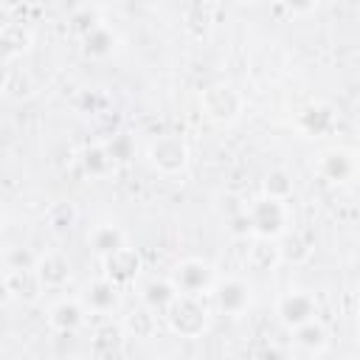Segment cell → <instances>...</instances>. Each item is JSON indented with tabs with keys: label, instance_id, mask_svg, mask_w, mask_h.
Returning <instances> with one entry per match:
<instances>
[{
	"label": "cell",
	"instance_id": "obj_1",
	"mask_svg": "<svg viewBox=\"0 0 360 360\" xmlns=\"http://www.w3.org/2000/svg\"><path fill=\"white\" fill-rule=\"evenodd\" d=\"M169 329L180 338H202V332L208 329V307L200 295H186V292H177L172 298V304L166 307L163 312Z\"/></svg>",
	"mask_w": 360,
	"mask_h": 360
},
{
	"label": "cell",
	"instance_id": "obj_2",
	"mask_svg": "<svg viewBox=\"0 0 360 360\" xmlns=\"http://www.w3.org/2000/svg\"><path fill=\"white\" fill-rule=\"evenodd\" d=\"M245 214L250 219L253 236H262V239H278L290 228L287 200H276V197L262 194L250 205H245Z\"/></svg>",
	"mask_w": 360,
	"mask_h": 360
},
{
	"label": "cell",
	"instance_id": "obj_3",
	"mask_svg": "<svg viewBox=\"0 0 360 360\" xmlns=\"http://www.w3.org/2000/svg\"><path fill=\"white\" fill-rule=\"evenodd\" d=\"M200 104H202V112L211 121L222 124V127L236 124L242 110H245V101H242L239 90L231 87V84H208V87H202Z\"/></svg>",
	"mask_w": 360,
	"mask_h": 360
},
{
	"label": "cell",
	"instance_id": "obj_4",
	"mask_svg": "<svg viewBox=\"0 0 360 360\" xmlns=\"http://www.w3.org/2000/svg\"><path fill=\"white\" fill-rule=\"evenodd\" d=\"M172 284L177 287V292H186V295H211V287L217 281V273L208 262L202 259H183L172 267Z\"/></svg>",
	"mask_w": 360,
	"mask_h": 360
},
{
	"label": "cell",
	"instance_id": "obj_5",
	"mask_svg": "<svg viewBox=\"0 0 360 360\" xmlns=\"http://www.w3.org/2000/svg\"><path fill=\"white\" fill-rule=\"evenodd\" d=\"M149 163L160 174H180L188 166V146L180 135H160L149 143Z\"/></svg>",
	"mask_w": 360,
	"mask_h": 360
},
{
	"label": "cell",
	"instance_id": "obj_6",
	"mask_svg": "<svg viewBox=\"0 0 360 360\" xmlns=\"http://www.w3.org/2000/svg\"><path fill=\"white\" fill-rule=\"evenodd\" d=\"M211 295H214V304L222 315H242L250 301H253V290L245 278L239 276H225V278H217L214 287H211Z\"/></svg>",
	"mask_w": 360,
	"mask_h": 360
},
{
	"label": "cell",
	"instance_id": "obj_7",
	"mask_svg": "<svg viewBox=\"0 0 360 360\" xmlns=\"http://www.w3.org/2000/svg\"><path fill=\"white\" fill-rule=\"evenodd\" d=\"M276 315L287 329H292V326L315 318L318 315V304L307 290H287L276 301Z\"/></svg>",
	"mask_w": 360,
	"mask_h": 360
},
{
	"label": "cell",
	"instance_id": "obj_8",
	"mask_svg": "<svg viewBox=\"0 0 360 360\" xmlns=\"http://www.w3.org/2000/svg\"><path fill=\"white\" fill-rule=\"evenodd\" d=\"M318 174L329 183H349L354 180L357 174V155L354 149H346V146H335V149H326L318 160Z\"/></svg>",
	"mask_w": 360,
	"mask_h": 360
},
{
	"label": "cell",
	"instance_id": "obj_9",
	"mask_svg": "<svg viewBox=\"0 0 360 360\" xmlns=\"http://www.w3.org/2000/svg\"><path fill=\"white\" fill-rule=\"evenodd\" d=\"M295 127L309 135V138H323L329 132H335L338 127V112L332 104H323V101H315V104H307L298 118H295Z\"/></svg>",
	"mask_w": 360,
	"mask_h": 360
},
{
	"label": "cell",
	"instance_id": "obj_10",
	"mask_svg": "<svg viewBox=\"0 0 360 360\" xmlns=\"http://www.w3.org/2000/svg\"><path fill=\"white\" fill-rule=\"evenodd\" d=\"M82 304L93 315H107V312L118 309V304H121V287L115 281H110L107 276H101V278H96V281H90L84 287Z\"/></svg>",
	"mask_w": 360,
	"mask_h": 360
},
{
	"label": "cell",
	"instance_id": "obj_11",
	"mask_svg": "<svg viewBox=\"0 0 360 360\" xmlns=\"http://www.w3.org/2000/svg\"><path fill=\"white\" fill-rule=\"evenodd\" d=\"M101 262H104V276L110 281H115L118 287L132 284L138 278V273H141V253L135 248H129V245L118 248L115 253L104 256Z\"/></svg>",
	"mask_w": 360,
	"mask_h": 360
},
{
	"label": "cell",
	"instance_id": "obj_12",
	"mask_svg": "<svg viewBox=\"0 0 360 360\" xmlns=\"http://www.w3.org/2000/svg\"><path fill=\"white\" fill-rule=\"evenodd\" d=\"M34 273L42 281V290H59V287H65L70 281V262H68L65 253L48 250L42 256H37Z\"/></svg>",
	"mask_w": 360,
	"mask_h": 360
},
{
	"label": "cell",
	"instance_id": "obj_13",
	"mask_svg": "<svg viewBox=\"0 0 360 360\" xmlns=\"http://www.w3.org/2000/svg\"><path fill=\"white\" fill-rule=\"evenodd\" d=\"M48 323L62 335H73L87 323V309L79 298H62L48 309Z\"/></svg>",
	"mask_w": 360,
	"mask_h": 360
},
{
	"label": "cell",
	"instance_id": "obj_14",
	"mask_svg": "<svg viewBox=\"0 0 360 360\" xmlns=\"http://www.w3.org/2000/svg\"><path fill=\"white\" fill-rule=\"evenodd\" d=\"M290 332H292V343L298 349H304V352H309L315 357L326 354V349H329V329H326V323L318 315L304 321V323H298V326H292Z\"/></svg>",
	"mask_w": 360,
	"mask_h": 360
},
{
	"label": "cell",
	"instance_id": "obj_15",
	"mask_svg": "<svg viewBox=\"0 0 360 360\" xmlns=\"http://www.w3.org/2000/svg\"><path fill=\"white\" fill-rule=\"evenodd\" d=\"M79 39H82V53H84L87 59H96V62L110 59V56L115 53V48H118L115 31H112L110 25H104V22L93 25V28H90L87 34H82Z\"/></svg>",
	"mask_w": 360,
	"mask_h": 360
},
{
	"label": "cell",
	"instance_id": "obj_16",
	"mask_svg": "<svg viewBox=\"0 0 360 360\" xmlns=\"http://www.w3.org/2000/svg\"><path fill=\"white\" fill-rule=\"evenodd\" d=\"M8 278V287H11V295L25 301V304H34L45 290H42V281L37 278L34 267H8L6 273Z\"/></svg>",
	"mask_w": 360,
	"mask_h": 360
},
{
	"label": "cell",
	"instance_id": "obj_17",
	"mask_svg": "<svg viewBox=\"0 0 360 360\" xmlns=\"http://www.w3.org/2000/svg\"><path fill=\"white\" fill-rule=\"evenodd\" d=\"M87 245H90V250H93L98 259H104V256H110V253H115L118 248L127 245V233H124L118 225L104 222V225H96V228L87 233Z\"/></svg>",
	"mask_w": 360,
	"mask_h": 360
},
{
	"label": "cell",
	"instance_id": "obj_18",
	"mask_svg": "<svg viewBox=\"0 0 360 360\" xmlns=\"http://www.w3.org/2000/svg\"><path fill=\"white\" fill-rule=\"evenodd\" d=\"M121 329H124L127 338L149 340V338H155V332H158V312H152L149 307L141 304V307H135V309H129V312L124 315Z\"/></svg>",
	"mask_w": 360,
	"mask_h": 360
},
{
	"label": "cell",
	"instance_id": "obj_19",
	"mask_svg": "<svg viewBox=\"0 0 360 360\" xmlns=\"http://www.w3.org/2000/svg\"><path fill=\"white\" fill-rule=\"evenodd\" d=\"M276 248H278V259L287 262V264H304L312 256L309 239L304 233H298V231H290V228L276 239Z\"/></svg>",
	"mask_w": 360,
	"mask_h": 360
},
{
	"label": "cell",
	"instance_id": "obj_20",
	"mask_svg": "<svg viewBox=\"0 0 360 360\" xmlns=\"http://www.w3.org/2000/svg\"><path fill=\"white\" fill-rule=\"evenodd\" d=\"M79 166H82V172H84L90 180H101V177H107V174L115 169V163H112V158L107 155L104 143H87V146L79 152Z\"/></svg>",
	"mask_w": 360,
	"mask_h": 360
},
{
	"label": "cell",
	"instance_id": "obj_21",
	"mask_svg": "<svg viewBox=\"0 0 360 360\" xmlns=\"http://www.w3.org/2000/svg\"><path fill=\"white\" fill-rule=\"evenodd\" d=\"M174 295H177V287L172 284V278H149L141 290V304L149 307L152 312L163 315Z\"/></svg>",
	"mask_w": 360,
	"mask_h": 360
},
{
	"label": "cell",
	"instance_id": "obj_22",
	"mask_svg": "<svg viewBox=\"0 0 360 360\" xmlns=\"http://www.w3.org/2000/svg\"><path fill=\"white\" fill-rule=\"evenodd\" d=\"M124 340H127V335H124V329H121V323H112V321H104L96 332H93V354H101V357H112V354H121V349H124Z\"/></svg>",
	"mask_w": 360,
	"mask_h": 360
},
{
	"label": "cell",
	"instance_id": "obj_23",
	"mask_svg": "<svg viewBox=\"0 0 360 360\" xmlns=\"http://www.w3.org/2000/svg\"><path fill=\"white\" fill-rule=\"evenodd\" d=\"M278 248H276V239H262V236H253V242L248 245V264L259 273H270L276 270L278 264Z\"/></svg>",
	"mask_w": 360,
	"mask_h": 360
},
{
	"label": "cell",
	"instance_id": "obj_24",
	"mask_svg": "<svg viewBox=\"0 0 360 360\" xmlns=\"http://www.w3.org/2000/svg\"><path fill=\"white\" fill-rule=\"evenodd\" d=\"M76 219H79V211H76V205H73L70 200H56V202H51L48 211H45V225H48L56 236L70 233L73 225H76Z\"/></svg>",
	"mask_w": 360,
	"mask_h": 360
},
{
	"label": "cell",
	"instance_id": "obj_25",
	"mask_svg": "<svg viewBox=\"0 0 360 360\" xmlns=\"http://www.w3.org/2000/svg\"><path fill=\"white\" fill-rule=\"evenodd\" d=\"M31 45V31L22 25H3L0 28V62H8L14 56H20L25 48Z\"/></svg>",
	"mask_w": 360,
	"mask_h": 360
},
{
	"label": "cell",
	"instance_id": "obj_26",
	"mask_svg": "<svg viewBox=\"0 0 360 360\" xmlns=\"http://www.w3.org/2000/svg\"><path fill=\"white\" fill-rule=\"evenodd\" d=\"M262 194L276 197V200H290L292 194V177L287 169H270L262 180Z\"/></svg>",
	"mask_w": 360,
	"mask_h": 360
},
{
	"label": "cell",
	"instance_id": "obj_27",
	"mask_svg": "<svg viewBox=\"0 0 360 360\" xmlns=\"http://www.w3.org/2000/svg\"><path fill=\"white\" fill-rule=\"evenodd\" d=\"M107 155L112 158V163H129L132 155H135V143H132V135L129 132H112L107 141H101Z\"/></svg>",
	"mask_w": 360,
	"mask_h": 360
},
{
	"label": "cell",
	"instance_id": "obj_28",
	"mask_svg": "<svg viewBox=\"0 0 360 360\" xmlns=\"http://www.w3.org/2000/svg\"><path fill=\"white\" fill-rule=\"evenodd\" d=\"M225 231H228V236H231V239H236V242H248V239H253V228H250V219H248L245 208H242V211H236L233 217H228Z\"/></svg>",
	"mask_w": 360,
	"mask_h": 360
},
{
	"label": "cell",
	"instance_id": "obj_29",
	"mask_svg": "<svg viewBox=\"0 0 360 360\" xmlns=\"http://www.w3.org/2000/svg\"><path fill=\"white\" fill-rule=\"evenodd\" d=\"M6 264L8 267H34L37 264V256L28 248H11L6 253Z\"/></svg>",
	"mask_w": 360,
	"mask_h": 360
},
{
	"label": "cell",
	"instance_id": "obj_30",
	"mask_svg": "<svg viewBox=\"0 0 360 360\" xmlns=\"http://www.w3.org/2000/svg\"><path fill=\"white\" fill-rule=\"evenodd\" d=\"M101 22V17H98V11H93V8H84V11H79L76 17H73V31L82 37V34H87L93 25H98Z\"/></svg>",
	"mask_w": 360,
	"mask_h": 360
},
{
	"label": "cell",
	"instance_id": "obj_31",
	"mask_svg": "<svg viewBox=\"0 0 360 360\" xmlns=\"http://www.w3.org/2000/svg\"><path fill=\"white\" fill-rule=\"evenodd\" d=\"M290 14H312L318 8V0H278Z\"/></svg>",
	"mask_w": 360,
	"mask_h": 360
},
{
	"label": "cell",
	"instance_id": "obj_32",
	"mask_svg": "<svg viewBox=\"0 0 360 360\" xmlns=\"http://www.w3.org/2000/svg\"><path fill=\"white\" fill-rule=\"evenodd\" d=\"M8 301H14V295H11L8 278H6V273H3V276H0V307H3V304H8Z\"/></svg>",
	"mask_w": 360,
	"mask_h": 360
},
{
	"label": "cell",
	"instance_id": "obj_33",
	"mask_svg": "<svg viewBox=\"0 0 360 360\" xmlns=\"http://www.w3.org/2000/svg\"><path fill=\"white\" fill-rule=\"evenodd\" d=\"M3 3H6V6H17L20 0H3Z\"/></svg>",
	"mask_w": 360,
	"mask_h": 360
},
{
	"label": "cell",
	"instance_id": "obj_34",
	"mask_svg": "<svg viewBox=\"0 0 360 360\" xmlns=\"http://www.w3.org/2000/svg\"><path fill=\"white\" fill-rule=\"evenodd\" d=\"M3 90H6V84H3V82H0V96H3Z\"/></svg>",
	"mask_w": 360,
	"mask_h": 360
},
{
	"label": "cell",
	"instance_id": "obj_35",
	"mask_svg": "<svg viewBox=\"0 0 360 360\" xmlns=\"http://www.w3.org/2000/svg\"><path fill=\"white\" fill-rule=\"evenodd\" d=\"M0 228H3V208H0Z\"/></svg>",
	"mask_w": 360,
	"mask_h": 360
},
{
	"label": "cell",
	"instance_id": "obj_36",
	"mask_svg": "<svg viewBox=\"0 0 360 360\" xmlns=\"http://www.w3.org/2000/svg\"><path fill=\"white\" fill-rule=\"evenodd\" d=\"M236 3H253V0H236Z\"/></svg>",
	"mask_w": 360,
	"mask_h": 360
}]
</instances>
